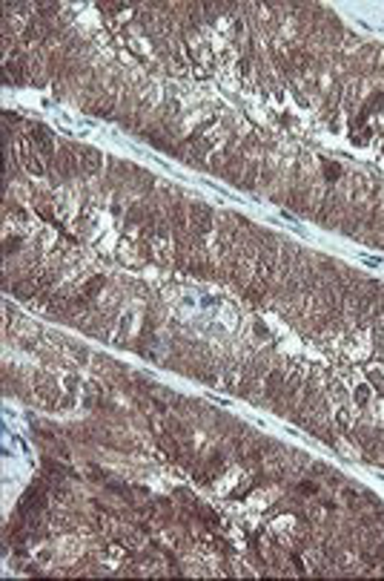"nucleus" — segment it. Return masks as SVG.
Returning <instances> with one entry per match:
<instances>
[{"mask_svg":"<svg viewBox=\"0 0 384 581\" xmlns=\"http://www.w3.org/2000/svg\"><path fill=\"white\" fill-rule=\"evenodd\" d=\"M75 179H81L75 141H61L57 144V153L52 156V161L46 167V184H49V191H57V187H66Z\"/></svg>","mask_w":384,"mask_h":581,"instance_id":"f257e3e1","label":"nucleus"},{"mask_svg":"<svg viewBox=\"0 0 384 581\" xmlns=\"http://www.w3.org/2000/svg\"><path fill=\"white\" fill-rule=\"evenodd\" d=\"M75 153H78V171H81V179L84 182H95V179L104 176L106 156L101 153L98 147H89V144L75 141Z\"/></svg>","mask_w":384,"mask_h":581,"instance_id":"f03ea898","label":"nucleus"}]
</instances>
